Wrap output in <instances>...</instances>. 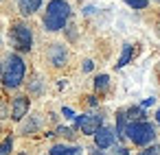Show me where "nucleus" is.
<instances>
[{
    "label": "nucleus",
    "instance_id": "16",
    "mask_svg": "<svg viewBox=\"0 0 160 155\" xmlns=\"http://www.w3.org/2000/svg\"><path fill=\"white\" fill-rule=\"evenodd\" d=\"M125 2H127L132 9H145L149 0H125Z\"/></svg>",
    "mask_w": 160,
    "mask_h": 155
},
{
    "label": "nucleus",
    "instance_id": "2",
    "mask_svg": "<svg viewBox=\"0 0 160 155\" xmlns=\"http://www.w3.org/2000/svg\"><path fill=\"white\" fill-rule=\"evenodd\" d=\"M24 72H27V66H24L22 57L11 53L5 61V68H2V83L7 87H20L24 81Z\"/></svg>",
    "mask_w": 160,
    "mask_h": 155
},
{
    "label": "nucleus",
    "instance_id": "4",
    "mask_svg": "<svg viewBox=\"0 0 160 155\" xmlns=\"http://www.w3.org/2000/svg\"><path fill=\"white\" fill-rule=\"evenodd\" d=\"M9 35H11V42H13L16 50H20V53H29L31 50V46H33V33H31V29L27 24H22V22L13 24Z\"/></svg>",
    "mask_w": 160,
    "mask_h": 155
},
{
    "label": "nucleus",
    "instance_id": "13",
    "mask_svg": "<svg viewBox=\"0 0 160 155\" xmlns=\"http://www.w3.org/2000/svg\"><path fill=\"white\" fill-rule=\"evenodd\" d=\"M125 114H127V118H129L132 122H140V120H145V107H129Z\"/></svg>",
    "mask_w": 160,
    "mask_h": 155
},
{
    "label": "nucleus",
    "instance_id": "22",
    "mask_svg": "<svg viewBox=\"0 0 160 155\" xmlns=\"http://www.w3.org/2000/svg\"><path fill=\"white\" fill-rule=\"evenodd\" d=\"M156 103V98H147V101H142V107H149V105H153Z\"/></svg>",
    "mask_w": 160,
    "mask_h": 155
},
{
    "label": "nucleus",
    "instance_id": "9",
    "mask_svg": "<svg viewBox=\"0 0 160 155\" xmlns=\"http://www.w3.org/2000/svg\"><path fill=\"white\" fill-rule=\"evenodd\" d=\"M18 7L22 16H33L42 7V0H18Z\"/></svg>",
    "mask_w": 160,
    "mask_h": 155
},
{
    "label": "nucleus",
    "instance_id": "8",
    "mask_svg": "<svg viewBox=\"0 0 160 155\" xmlns=\"http://www.w3.org/2000/svg\"><path fill=\"white\" fill-rule=\"evenodd\" d=\"M94 144H97L99 148H108V146H112V144H114V131L108 129V127H101V129L94 133Z\"/></svg>",
    "mask_w": 160,
    "mask_h": 155
},
{
    "label": "nucleus",
    "instance_id": "6",
    "mask_svg": "<svg viewBox=\"0 0 160 155\" xmlns=\"http://www.w3.org/2000/svg\"><path fill=\"white\" fill-rule=\"evenodd\" d=\"M29 96H16L13 103H11V118L13 120H22L29 111Z\"/></svg>",
    "mask_w": 160,
    "mask_h": 155
},
{
    "label": "nucleus",
    "instance_id": "18",
    "mask_svg": "<svg viewBox=\"0 0 160 155\" xmlns=\"http://www.w3.org/2000/svg\"><path fill=\"white\" fill-rule=\"evenodd\" d=\"M57 133H59V135H68V138L72 135V131H70L68 127H59V129H57Z\"/></svg>",
    "mask_w": 160,
    "mask_h": 155
},
{
    "label": "nucleus",
    "instance_id": "17",
    "mask_svg": "<svg viewBox=\"0 0 160 155\" xmlns=\"http://www.w3.org/2000/svg\"><path fill=\"white\" fill-rule=\"evenodd\" d=\"M140 155H160V146H158V144H151V146H147L145 151H140Z\"/></svg>",
    "mask_w": 160,
    "mask_h": 155
},
{
    "label": "nucleus",
    "instance_id": "5",
    "mask_svg": "<svg viewBox=\"0 0 160 155\" xmlns=\"http://www.w3.org/2000/svg\"><path fill=\"white\" fill-rule=\"evenodd\" d=\"M103 124V118L99 114H83V116H77V127L86 133V135H94Z\"/></svg>",
    "mask_w": 160,
    "mask_h": 155
},
{
    "label": "nucleus",
    "instance_id": "26",
    "mask_svg": "<svg viewBox=\"0 0 160 155\" xmlns=\"http://www.w3.org/2000/svg\"><path fill=\"white\" fill-rule=\"evenodd\" d=\"M0 74H2V66H0Z\"/></svg>",
    "mask_w": 160,
    "mask_h": 155
},
{
    "label": "nucleus",
    "instance_id": "19",
    "mask_svg": "<svg viewBox=\"0 0 160 155\" xmlns=\"http://www.w3.org/2000/svg\"><path fill=\"white\" fill-rule=\"evenodd\" d=\"M92 68H94V63H92L90 59H86V61H83V72H90Z\"/></svg>",
    "mask_w": 160,
    "mask_h": 155
},
{
    "label": "nucleus",
    "instance_id": "25",
    "mask_svg": "<svg viewBox=\"0 0 160 155\" xmlns=\"http://www.w3.org/2000/svg\"><path fill=\"white\" fill-rule=\"evenodd\" d=\"M156 122H158V124H160V109H158V111H156Z\"/></svg>",
    "mask_w": 160,
    "mask_h": 155
},
{
    "label": "nucleus",
    "instance_id": "1",
    "mask_svg": "<svg viewBox=\"0 0 160 155\" xmlns=\"http://www.w3.org/2000/svg\"><path fill=\"white\" fill-rule=\"evenodd\" d=\"M68 18H70V5L66 0H51L44 13V29L51 33H57L66 26Z\"/></svg>",
    "mask_w": 160,
    "mask_h": 155
},
{
    "label": "nucleus",
    "instance_id": "10",
    "mask_svg": "<svg viewBox=\"0 0 160 155\" xmlns=\"http://www.w3.org/2000/svg\"><path fill=\"white\" fill-rule=\"evenodd\" d=\"M132 55H134V46H132V44H125V46H123V53H121V57H118L116 68H118V70H121V68H125V66L129 63Z\"/></svg>",
    "mask_w": 160,
    "mask_h": 155
},
{
    "label": "nucleus",
    "instance_id": "20",
    "mask_svg": "<svg viewBox=\"0 0 160 155\" xmlns=\"http://www.w3.org/2000/svg\"><path fill=\"white\" fill-rule=\"evenodd\" d=\"M62 114H64L66 118H75V111H72L70 107H64V109H62Z\"/></svg>",
    "mask_w": 160,
    "mask_h": 155
},
{
    "label": "nucleus",
    "instance_id": "24",
    "mask_svg": "<svg viewBox=\"0 0 160 155\" xmlns=\"http://www.w3.org/2000/svg\"><path fill=\"white\" fill-rule=\"evenodd\" d=\"M90 155H105V153H103V151H99V146H97L94 151H90Z\"/></svg>",
    "mask_w": 160,
    "mask_h": 155
},
{
    "label": "nucleus",
    "instance_id": "27",
    "mask_svg": "<svg viewBox=\"0 0 160 155\" xmlns=\"http://www.w3.org/2000/svg\"><path fill=\"white\" fill-rule=\"evenodd\" d=\"M156 2H160V0H156Z\"/></svg>",
    "mask_w": 160,
    "mask_h": 155
},
{
    "label": "nucleus",
    "instance_id": "12",
    "mask_svg": "<svg viewBox=\"0 0 160 155\" xmlns=\"http://www.w3.org/2000/svg\"><path fill=\"white\" fill-rule=\"evenodd\" d=\"M127 114L125 111H118L116 114V135H125V131H127Z\"/></svg>",
    "mask_w": 160,
    "mask_h": 155
},
{
    "label": "nucleus",
    "instance_id": "3",
    "mask_svg": "<svg viewBox=\"0 0 160 155\" xmlns=\"http://www.w3.org/2000/svg\"><path fill=\"white\" fill-rule=\"evenodd\" d=\"M125 135H127L134 144L147 146V144H151L153 138H156V127H153L151 122H145V120H140V122H129Z\"/></svg>",
    "mask_w": 160,
    "mask_h": 155
},
{
    "label": "nucleus",
    "instance_id": "14",
    "mask_svg": "<svg viewBox=\"0 0 160 155\" xmlns=\"http://www.w3.org/2000/svg\"><path fill=\"white\" fill-rule=\"evenodd\" d=\"M108 85H110V77H108V74H99V77L94 79V90H97V92H105Z\"/></svg>",
    "mask_w": 160,
    "mask_h": 155
},
{
    "label": "nucleus",
    "instance_id": "21",
    "mask_svg": "<svg viewBox=\"0 0 160 155\" xmlns=\"http://www.w3.org/2000/svg\"><path fill=\"white\" fill-rule=\"evenodd\" d=\"M116 155H129V151L125 148V146H116V151H114Z\"/></svg>",
    "mask_w": 160,
    "mask_h": 155
},
{
    "label": "nucleus",
    "instance_id": "7",
    "mask_svg": "<svg viewBox=\"0 0 160 155\" xmlns=\"http://www.w3.org/2000/svg\"><path fill=\"white\" fill-rule=\"evenodd\" d=\"M48 59H51V63H53L55 68H62V66L66 63V59H68V53H66V48H64L62 44H53V46L48 48Z\"/></svg>",
    "mask_w": 160,
    "mask_h": 155
},
{
    "label": "nucleus",
    "instance_id": "15",
    "mask_svg": "<svg viewBox=\"0 0 160 155\" xmlns=\"http://www.w3.org/2000/svg\"><path fill=\"white\" fill-rule=\"evenodd\" d=\"M11 148H13V138L7 135L2 140V144H0V155H11Z\"/></svg>",
    "mask_w": 160,
    "mask_h": 155
},
{
    "label": "nucleus",
    "instance_id": "11",
    "mask_svg": "<svg viewBox=\"0 0 160 155\" xmlns=\"http://www.w3.org/2000/svg\"><path fill=\"white\" fill-rule=\"evenodd\" d=\"M79 146H64V144H57L51 148V155H79Z\"/></svg>",
    "mask_w": 160,
    "mask_h": 155
},
{
    "label": "nucleus",
    "instance_id": "23",
    "mask_svg": "<svg viewBox=\"0 0 160 155\" xmlns=\"http://www.w3.org/2000/svg\"><path fill=\"white\" fill-rule=\"evenodd\" d=\"M5 116H7V109H5L2 103H0V118H5Z\"/></svg>",
    "mask_w": 160,
    "mask_h": 155
}]
</instances>
